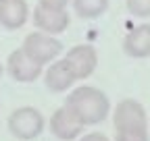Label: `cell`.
Wrapping results in <instances>:
<instances>
[{"instance_id":"cell-1","label":"cell","mask_w":150,"mask_h":141,"mask_svg":"<svg viewBox=\"0 0 150 141\" xmlns=\"http://www.w3.org/2000/svg\"><path fill=\"white\" fill-rule=\"evenodd\" d=\"M71 112L81 120V125H96L102 122L110 110V104L104 91L96 89L92 85H81L77 89H73L67 98V104Z\"/></svg>"},{"instance_id":"cell-2","label":"cell","mask_w":150,"mask_h":141,"mask_svg":"<svg viewBox=\"0 0 150 141\" xmlns=\"http://www.w3.org/2000/svg\"><path fill=\"white\" fill-rule=\"evenodd\" d=\"M115 129L117 135H138L148 133V116L144 106L136 100H121L115 108Z\"/></svg>"},{"instance_id":"cell-3","label":"cell","mask_w":150,"mask_h":141,"mask_svg":"<svg viewBox=\"0 0 150 141\" xmlns=\"http://www.w3.org/2000/svg\"><path fill=\"white\" fill-rule=\"evenodd\" d=\"M8 129L15 137L19 139H35L44 131V116L40 110L31 108V106H23V108H17L11 118H8Z\"/></svg>"},{"instance_id":"cell-4","label":"cell","mask_w":150,"mask_h":141,"mask_svg":"<svg viewBox=\"0 0 150 141\" xmlns=\"http://www.w3.org/2000/svg\"><path fill=\"white\" fill-rule=\"evenodd\" d=\"M61 50H63V44L56 38L46 35V33H29L23 42V52L42 66L46 62L54 60L61 54Z\"/></svg>"},{"instance_id":"cell-5","label":"cell","mask_w":150,"mask_h":141,"mask_svg":"<svg viewBox=\"0 0 150 141\" xmlns=\"http://www.w3.org/2000/svg\"><path fill=\"white\" fill-rule=\"evenodd\" d=\"M63 62L67 64V68L77 81V79H86L94 73V68L98 64V54L92 46H75L67 52Z\"/></svg>"},{"instance_id":"cell-6","label":"cell","mask_w":150,"mask_h":141,"mask_svg":"<svg viewBox=\"0 0 150 141\" xmlns=\"http://www.w3.org/2000/svg\"><path fill=\"white\" fill-rule=\"evenodd\" d=\"M50 129H52L54 137H59L63 141H71L75 137H79V133L83 131V125H81V120L71 112L69 106H63V108H59L52 114Z\"/></svg>"},{"instance_id":"cell-7","label":"cell","mask_w":150,"mask_h":141,"mask_svg":"<svg viewBox=\"0 0 150 141\" xmlns=\"http://www.w3.org/2000/svg\"><path fill=\"white\" fill-rule=\"evenodd\" d=\"M6 68L15 81H21V83H29V81H35L42 73V64H38L35 60H31L23 48L21 50H15L13 54L8 56V62H6Z\"/></svg>"},{"instance_id":"cell-8","label":"cell","mask_w":150,"mask_h":141,"mask_svg":"<svg viewBox=\"0 0 150 141\" xmlns=\"http://www.w3.org/2000/svg\"><path fill=\"white\" fill-rule=\"evenodd\" d=\"M33 23L46 33H61L69 25V13L65 8H48L38 4L33 8Z\"/></svg>"},{"instance_id":"cell-9","label":"cell","mask_w":150,"mask_h":141,"mask_svg":"<svg viewBox=\"0 0 150 141\" xmlns=\"http://www.w3.org/2000/svg\"><path fill=\"white\" fill-rule=\"evenodd\" d=\"M123 50L134 58L150 56V25L144 23L131 29L123 40Z\"/></svg>"},{"instance_id":"cell-10","label":"cell","mask_w":150,"mask_h":141,"mask_svg":"<svg viewBox=\"0 0 150 141\" xmlns=\"http://www.w3.org/2000/svg\"><path fill=\"white\" fill-rule=\"evenodd\" d=\"M29 17L25 0H0V23L6 29H19Z\"/></svg>"},{"instance_id":"cell-11","label":"cell","mask_w":150,"mask_h":141,"mask_svg":"<svg viewBox=\"0 0 150 141\" xmlns=\"http://www.w3.org/2000/svg\"><path fill=\"white\" fill-rule=\"evenodd\" d=\"M75 83V77L71 75V70L67 68V64L63 60L50 64V68L46 70V87L50 91H67L69 87Z\"/></svg>"},{"instance_id":"cell-12","label":"cell","mask_w":150,"mask_h":141,"mask_svg":"<svg viewBox=\"0 0 150 141\" xmlns=\"http://www.w3.org/2000/svg\"><path fill=\"white\" fill-rule=\"evenodd\" d=\"M73 6L75 13L83 19H96L106 10L108 0H73Z\"/></svg>"},{"instance_id":"cell-13","label":"cell","mask_w":150,"mask_h":141,"mask_svg":"<svg viewBox=\"0 0 150 141\" xmlns=\"http://www.w3.org/2000/svg\"><path fill=\"white\" fill-rule=\"evenodd\" d=\"M127 8L134 17H150V0H127Z\"/></svg>"},{"instance_id":"cell-14","label":"cell","mask_w":150,"mask_h":141,"mask_svg":"<svg viewBox=\"0 0 150 141\" xmlns=\"http://www.w3.org/2000/svg\"><path fill=\"white\" fill-rule=\"evenodd\" d=\"M69 0H38V4L48 6V8H65Z\"/></svg>"},{"instance_id":"cell-15","label":"cell","mask_w":150,"mask_h":141,"mask_svg":"<svg viewBox=\"0 0 150 141\" xmlns=\"http://www.w3.org/2000/svg\"><path fill=\"white\" fill-rule=\"evenodd\" d=\"M117 141H148V133H138V135H117Z\"/></svg>"},{"instance_id":"cell-16","label":"cell","mask_w":150,"mask_h":141,"mask_svg":"<svg viewBox=\"0 0 150 141\" xmlns=\"http://www.w3.org/2000/svg\"><path fill=\"white\" fill-rule=\"evenodd\" d=\"M79 141H108V137H104L102 133H88V135H83Z\"/></svg>"},{"instance_id":"cell-17","label":"cell","mask_w":150,"mask_h":141,"mask_svg":"<svg viewBox=\"0 0 150 141\" xmlns=\"http://www.w3.org/2000/svg\"><path fill=\"white\" fill-rule=\"evenodd\" d=\"M0 75H2V64H0Z\"/></svg>"}]
</instances>
